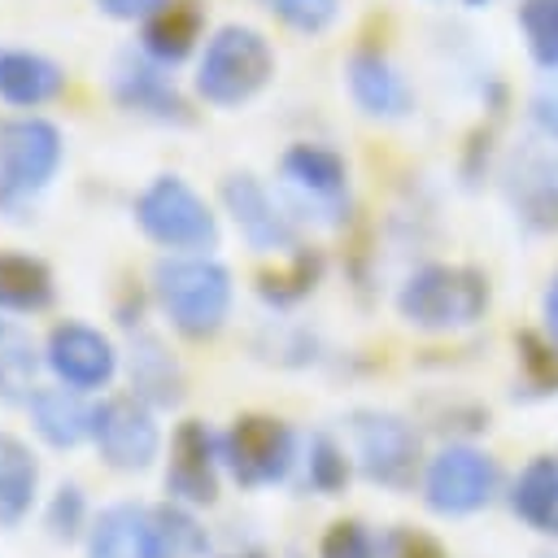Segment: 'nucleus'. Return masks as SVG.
Wrapping results in <instances>:
<instances>
[{"label":"nucleus","instance_id":"obj_1","mask_svg":"<svg viewBox=\"0 0 558 558\" xmlns=\"http://www.w3.org/2000/svg\"><path fill=\"white\" fill-rule=\"evenodd\" d=\"M153 296L170 327L187 340H209L227 327L235 283L209 253H170L153 266Z\"/></svg>","mask_w":558,"mask_h":558},{"label":"nucleus","instance_id":"obj_2","mask_svg":"<svg viewBox=\"0 0 558 558\" xmlns=\"http://www.w3.org/2000/svg\"><path fill=\"white\" fill-rule=\"evenodd\" d=\"M65 161V135L39 113H17L0 122V214L22 222L31 205L52 187Z\"/></svg>","mask_w":558,"mask_h":558},{"label":"nucleus","instance_id":"obj_3","mask_svg":"<svg viewBox=\"0 0 558 558\" xmlns=\"http://www.w3.org/2000/svg\"><path fill=\"white\" fill-rule=\"evenodd\" d=\"M275 78V48L257 26H218L196 57V96L214 109H240Z\"/></svg>","mask_w":558,"mask_h":558},{"label":"nucleus","instance_id":"obj_4","mask_svg":"<svg viewBox=\"0 0 558 558\" xmlns=\"http://www.w3.org/2000/svg\"><path fill=\"white\" fill-rule=\"evenodd\" d=\"M484 310H488V279L471 266L427 262L397 292V314L418 331H462L480 323Z\"/></svg>","mask_w":558,"mask_h":558},{"label":"nucleus","instance_id":"obj_5","mask_svg":"<svg viewBox=\"0 0 558 558\" xmlns=\"http://www.w3.org/2000/svg\"><path fill=\"white\" fill-rule=\"evenodd\" d=\"M135 227L166 253H209L218 244V214L183 174H157L131 205Z\"/></svg>","mask_w":558,"mask_h":558},{"label":"nucleus","instance_id":"obj_6","mask_svg":"<svg viewBox=\"0 0 558 558\" xmlns=\"http://www.w3.org/2000/svg\"><path fill=\"white\" fill-rule=\"evenodd\" d=\"M279 183H283L292 209H301L314 222H340V214L349 209V161L331 144L301 140V144L283 148Z\"/></svg>","mask_w":558,"mask_h":558},{"label":"nucleus","instance_id":"obj_7","mask_svg":"<svg viewBox=\"0 0 558 558\" xmlns=\"http://www.w3.org/2000/svg\"><path fill=\"white\" fill-rule=\"evenodd\" d=\"M357 471L379 488H410L423 462V445L410 418L392 410H353L349 414Z\"/></svg>","mask_w":558,"mask_h":558},{"label":"nucleus","instance_id":"obj_8","mask_svg":"<svg viewBox=\"0 0 558 558\" xmlns=\"http://www.w3.org/2000/svg\"><path fill=\"white\" fill-rule=\"evenodd\" d=\"M222 466L240 488H266L296 466V436L275 414H240L222 432Z\"/></svg>","mask_w":558,"mask_h":558},{"label":"nucleus","instance_id":"obj_9","mask_svg":"<svg viewBox=\"0 0 558 558\" xmlns=\"http://www.w3.org/2000/svg\"><path fill=\"white\" fill-rule=\"evenodd\" d=\"M92 445H96V453L109 471H122V475L148 471L161 453L157 410L148 401H140L135 392L105 397L92 410Z\"/></svg>","mask_w":558,"mask_h":558},{"label":"nucleus","instance_id":"obj_10","mask_svg":"<svg viewBox=\"0 0 558 558\" xmlns=\"http://www.w3.org/2000/svg\"><path fill=\"white\" fill-rule=\"evenodd\" d=\"M497 493V462L475 445H445L423 471V501L436 514H475Z\"/></svg>","mask_w":558,"mask_h":558},{"label":"nucleus","instance_id":"obj_11","mask_svg":"<svg viewBox=\"0 0 558 558\" xmlns=\"http://www.w3.org/2000/svg\"><path fill=\"white\" fill-rule=\"evenodd\" d=\"M44 366L57 375V384L96 392V388H109L113 375L122 371V349L100 327L65 318L44 340Z\"/></svg>","mask_w":558,"mask_h":558},{"label":"nucleus","instance_id":"obj_12","mask_svg":"<svg viewBox=\"0 0 558 558\" xmlns=\"http://www.w3.org/2000/svg\"><path fill=\"white\" fill-rule=\"evenodd\" d=\"M222 436H214L201 418H183L170 436L166 458V497L183 506H214L222 484Z\"/></svg>","mask_w":558,"mask_h":558},{"label":"nucleus","instance_id":"obj_13","mask_svg":"<svg viewBox=\"0 0 558 558\" xmlns=\"http://www.w3.org/2000/svg\"><path fill=\"white\" fill-rule=\"evenodd\" d=\"M218 196H222V209L231 214L240 240L253 253H292L296 248L292 218L283 214V205L270 196V187L257 174H248V170L227 174L222 187H218Z\"/></svg>","mask_w":558,"mask_h":558},{"label":"nucleus","instance_id":"obj_14","mask_svg":"<svg viewBox=\"0 0 558 558\" xmlns=\"http://www.w3.org/2000/svg\"><path fill=\"white\" fill-rule=\"evenodd\" d=\"M109 92L126 113H140V118H153V122H166V126H183L192 118L187 100L179 96V87L170 78V70L157 65L153 57H144V52H122L113 61Z\"/></svg>","mask_w":558,"mask_h":558},{"label":"nucleus","instance_id":"obj_15","mask_svg":"<svg viewBox=\"0 0 558 558\" xmlns=\"http://www.w3.org/2000/svg\"><path fill=\"white\" fill-rule=\"evenodd\" d=\"M122 366H126V384L140 401H148L153 410H174L183 405L187 397V375L179 366V357L170 353V344L144 327H131V340H126V353H122Z\"/></svg>","mask_w":558,"mask_h":558},{"label":"nucleus","instance_id":"obj_16","mask_svg":"<svg viewBox=\"0 0 558 558\" xmlns=\"http://www.w3.org/2000/svg\"><path fill=\"white\" fill-rule=\"evenodd\" d=\"M344 83H349L353 105L366 118L392 122V118H405L414 109V87L379 48H357L344 65Z\"/></svg>","mask_w":558,"mask_h":558},{"label":"nucleus","instance_id":"obj_17","mask_svg":"<svg viewBox=\"0 0 558 558\" xmlns=\"http://www.w3.org/2000/svg\"><path fill=\"white\" fill-rule=\"evenodd\" d=\"M65 92V70L48 52L35 48H0V105L9 109H44Z\"/></svg>","mask_w":558,"mask_h":558},{"label":"nucleus","instance_id":"obj_18","mask_svg":"<svg viewBox=\"0 0 558 558\" xmlns=\"http://www.w3.org/2000/svg\"><path fill=\"white\" fill-rule=\"evenodd\" d=\"M92 410L96 405H87V397L65 384L35 388L26 401L31 427L48 449H78L83 440H92Z\"/></svg>","mask_w":558,"mask_h":558},{"label":"nucleus","instance_id":"obj_19","mask_svg":"<svg viewBox=\"0 0 558 558\" xmlns=\"http://www.w3.org/2000/svg\"><path fill=\"white\" fill-rule=\"evenodd\" d=\"M201 31H205V17H201L196 0H170L153 17L140 22V52L153 57L157 65L174 70L179 61H187L196 52Z\"/></svg>","mask_w":558,"mask_h":558},{"label":"nucleus","instance_id":"obj_20","mask_svg":"<svg viewBox=\"0 0 558 558\" xmlns=\"http://www.w3.org/2000/svg\"><path fill=\"white\" fill-rule=\"evenodd\" d=\"M35 501H39V458L22 436L0 432V527L4 532L22 527Z\"/></svg>","mask_w":558,"mask_h":558},{"label":"nucleus","instance_id":"obj_21","mask_svg":"<svg viewBox=\"0 0 558 558\" xmlns=\"http://www.w3.org/2000/svg\"><path fill=\"white\" fill-rule=\"evenodd\" d=\"M144 541L148 558H205L209 554V532L192 514V506L166 497L144 510Z\"/></svg>","mask_w":558,"mask_h":558},{"label":"nucleus","instance_id":"obj_22","mask_svg":"<svg viewBox=\"0 0 558 558\" xmlns=\"http://www.w3.org/2000/svg\"><path fill=\"white\" fill-rule=\"evenodd\" d=\"M57 301L48 262L31 253H0V314H39Z\"/></svg>","mask_w":558,"mask_h":558},{"label":"nucleus","instance_id":"obj_23","mask_svg":"<svg viewBox=\"0 0 558 558\" xmlns=\"http://www.w3.org/2000/svg\"><path fill=\"white\" fill-rule=\"evenodd\" d=\"M510 510L527 527L558 536V462L554 458H532L519 471V480L510 488Z\"/></svg>","mask_w":558,"mask_h":558},{"label":"nucleus","instance_id":"obj_24","mask_svg":"<svg viewBox=\"0 0 558 558\" xmlns=\"http://www.w3.org/2000/svg\"><path fill=\"white\" fill-rule=\"evenodd\" d=\"M144 510L148 506H135V501L105 506L87 527V558H148Z\"/></svg>","mask_w":558,"mask_h":558},{"label":"nucleus","instance_id":"obj_25","mask_svg":"<svg viewBox=\"0 0 558 558\" xmlns=\"http://www.w3.org/2000/svg\"><path fill=\"white\" fill-rule=\"evenodd\" d=\"M39 362H44V349L31 340V331L13 318H0V401L4 405L31 401V392L39 388L35 384Z\"/></svg>","mask_w":558,"mask_h":558},{"label":"nucleus","instance_id":"obj_26","mask_svg":"<svg viewBox=\"0 0 558 558\" xmlns=\"http://www.w3.org/2000/svg\"><path fill=\"white\" fill-rule=\"evenodd\" d=\"M44 527H48V536L61 541V545H74L78 536H87V527H92V510H87V493H83V484L61 480V484L52 488V497H48V506H44Z\"/></svg>","mask_w":558,"mask_h":558},{"label":"nucleus","instance_id":"obj_27","mask_svg":"<svg viewBox=\"0 0 558 558\" xmlns=\"http://www.w3.org/2000/svg\"><path fill=\"white\" fill-rule=\"evenodd\" d=\"M519 31H523L532 61L545 70H558V0H523Z\"/></svg>","mask_w":558,"mask_h":558},{"label":"nucleus","instance_id":"obj_28","mask_svg":"<svg viewBox=\"0 0 558 558\" xmlns=\"http://www.w3.org/2000/svg\"><path fill=\"white\" fill-rule=\"evenodd\" d=\"M301 462H305V484H310L314 493H323V497L344 493V484H349V458H344V449H340L327 432H314V436H310Z\"/></svg>","mask_w":558,"mask_h":558},{"label":"nucleus","instance_id":"obj_29","mask_svg":"<svg viewBox=\"0 0 558 558\" xmlns=\"http://www.w3.org/2000/svg\"><path fill=\"white\" fill-rule=\"evenodd\" d=\"M318 270H323L318 257H310V253H292V266H288L283 275H262V279H257V296H262L266 305H275V310H288V305H296L301 296L314 292Z\"/></svg>","mask_w":558,"mask_h":558},{"label":"nucleus","instance_id":"obj_30","mask_svg":"<svg viewBox=\"0 0 558 558\" xmlns=\"http://www.w3.org/2000/svg\"><path fill=\"white\" fill-rule=\"evenodd\" d=\"M279 22H288L292 31L301 35H323L336 13H340V0H262Z\"/></svg>","mask_w":558,"mask_h":558},{"label":"nucleus","instance_id":"obj_31","mask_svg":"<svg viewBox=\"0 0 558 558\" xmlns=\"http://www.w3.org/2000/svg\"><path fill=\"white\" fill-rule=\"evenodd\" d=\"M318 558H379V541L357 519H340L323 532Z\"/></svg>","mask_w":558,"mask_h":558},{"label":"nucleus","instance_id":"obj_32","mask_svg":"<svg viewBox=\"0 0 558 558\" xmlns=\"http://www.w3.org/2000/svg\"><path fill=\"white\" fill-rule=\"evenodd\" d=\"M379 558H449V554L440 549L436 536L414 532V527H397L379 541Z\"/></svg>","mask_w":558,"mask_h":558},{"label":"nucleus","instance_id":"obj_33","mask_svg":"<svg viewBox=\"0 0 558 558\" xmlns=\"http://www.w3.org/2000/svg\"><path fill=\"white\" fill-rule=\"evenodd\" d=\"M161 4H170V0H96V9H100L105 17H113V22H144V17H153Z\"/></svg>","mask_w":558,"mask_h":558},{"label":"nucleus","instance_id":"obj_34","mask_svg":"<svg viewBox=\"0 0 558 558\" xmlns=\"http://www.w3.org/2000/svg\"><path fill=\"white\" fill-rule=\"evenodd\" d=\"M541 310H545V327H549V336L558 340V270H554V279H549V288H545Z\"/></svg>","mask_w":558,"mask_h":558},{"label":"nucleus","instance_id":"obj_35","mask_svg":"<svg viewBox=\"0 0 558 558\" xmlns=\"http://www.w3.org/2000/svg\"><path fill=\"white\" fill-rule=\"evenodd\" d=\"M462 4H471V9H480V4H488V0H462Z\"/></svg>","mask_w":558,"mask_h":558},{"label":"nucleus","instance_id":"obj_36","mask_svg":"<svg viewBox=\"0 0 558 558\" xmlns=\"http://www.w3.org/2000/svg\"><path fill=\"white\" fill-rule=\"evenodd\" d=\"M227 558H262V554H227Z\"/></svg>","mask_w":558,"mask_h":558}]
</instances>
